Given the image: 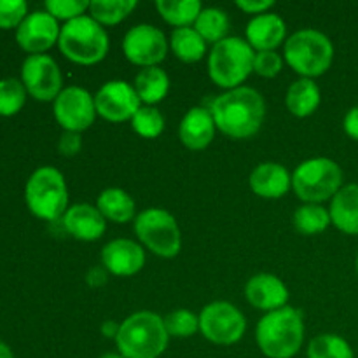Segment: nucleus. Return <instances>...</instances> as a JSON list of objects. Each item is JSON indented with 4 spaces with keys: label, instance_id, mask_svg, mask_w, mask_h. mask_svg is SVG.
Instances as JSON below:
<instances>
[{
    "label": "nucleus",
    "instance_id": "nucleus-1",
    "mask_svg": "<svg viewBox=\"0 0 358 358\" xmlns=\"http://www.w3.org/2000/svg\"><path fill=\"white\" fill-rule=\"evenodd\" d=\"M210 112L215 126L231 138H250L261 129L266 115L264 98L254 87L229 90L212 101Z\"/></svg>",
    "mask_w": 358,
    "mask_h": 358
},
{
    "label": "nucleus",
    "instance_id": "nucleus-32",
    "mask_svg": "<svg viewBox=\"0 0 358 358\" xmlns=\"http://www.w3.org/2000/svg\"><path fill=\"white\" fill-rule=\"evenodd\" d=\"M27 90L14 77L0 79V117H13L27 103Z\"/></svg>",
    "mask_w": 358,
    "mask_h": 358
},
{
    "label": "nucleus",
    "instance_id": "nucleus-24",
    "mask_svg": "<svg viewBox=\"0 0 358 358\" xmlns=\"http://www.w3.org/2000/svg\"><path fill=\"white\" fill-rule=\"evenodd\" d=\"M287 108L296 117H308L320 105V90L311 79H299L287 91Z\"/></svg>",
    "mask_w": 358,
    "mask_h": 358
},
{
    "label": "nucleus",
    "instance_id": "nucleus-38",
    "mask_svg": "<svg viewBox=\"0 0 358 358\" xmlns=\"http://www.w3.org/2000/svg\"><path fill=\"white\" fill-rule=\"evenodd\" d=\"M83 147V140H80V133H73V131H65L62 135L58 142V150L62 156L65 157H72L76 156L77 152Z\"/></svg>",
    "mask_w": 358,
    "mask_h": 358
},
{
    "label": "nucleus",
    "instance_id": "nucleus-40",
    "mask_svg": "<svg viewBox=\"0 0 358 358\" xmlns=\"http://www.w3.org/2000/svg\"><path fill=\"white\" fill-rule=\"evenodd\" d=\"M343 126H345V131L350 138L358 140V105L357 107L350 108L348 114L345 115V122H343Z\"/></svg>",
    "mask_w": 358,
    "mask_h": 358
},
{
    "label": "nucleus",
    "instance_id": "nucleus-7",
    "mask_svg": "<svg viewBox=\"0 0 358 358\" xmlns=\"http://www.w3.org/2000/svg\"><path fill=\"white\" fill-rule=\"evenodd\" d=\"M285 59L304 79L324 76L334 59V45L325 34L306 28L285 42Z\"/></svg>",
    "mask_w": 358,
    "mask_h": 358
},
{
    "label": "nucleus",
    "instance_id": "nucleus-43",
    "mask_svg": "<svg viewBox=\"0 0 358 358\" xmlns=\"http://www.w3.org/2000/svg\"><path fill=\"white\" fill-rule=\"evenodd\" d=\"M0 358H14V353L13 350H10V346L2 341H0Z\"/></svg>",
    "mask_w": 358,
    "mask_h": 358
},
{
    "label": "nucleus",
    "instance_id": "nucleus-25",
    "mask_svg": "<svg viewBox=\"0 0 358 358\" xmlns=\"http://www.w3.org/2000/svg\"><path fill=\"white\" fill-rule=\"evenodd\" d=\"M98 210H100L105 219L112 220V222L124 224L135 217V201L122 189H105L98 196Z\"/></svg>",
    "mask_w": 358,
    "mask_h": 358
},
{
    "label": "nucleus",
    "instance_id": "nucleus-4",
    "mask_svg": "<svg viewBox=\"0 0 358 358\" xmlns=\"http://www.w3.org/2000/svg\"><path fill=\"white\" fill-rule=\"evenodd\" d=\"M58 48L65 58L77 65H94L107 56L108 35L93 17L80 16L63 24Z\"/></svg>",
    "mask_w": 358,
    "mask_h": 358
},
{
    "label": "nucleus",
    "instance_id": "nucleus-20",
    "mask_svg": "<svg viewBox=\"0 0 358 358\" xmlns=\"http://www.w3.org/2000/svg\"><path fill=\"white\" fill-rule=\"evenodd\" d=\"M287 34L285 21L278 14H259L247 24V42L252 49L275 51Z\"/></svg>",
    "mask_w": 358,
    "mask_h": 358
},
{
    "label": "nucleus",
    "instance_id": "nucleus-33",
    "mask_svg": "<svg viewBox=\"0 0 358 358\" xmlns=\"http://www.w3.org/2000/svg\"><path fill=\"white\" fill-rule=\"evenodd\" d=\"M131 126L143 138H156L164 129V117L156 107H140L138 112L133 115Z\"/></svg>",
    "mask_w": 358,
    "mask_h": 358
},
{
    "label": "nucleus",
    "instance_id": "nucleus-30",
    "mask_svg": "<svg viewBox=\"0 0 358 358\" xmlns=\"http://www.w3.org/2000/svg\"><path fill=\"white\" fill-rule=\"evenodd\" d=\"M331 222V213L322 205H306L299 206L294 213V226L301 234H318L324 233Z\"/></svg>",
    "mask_w": 358,
    "mask_h": 358
},
{
    "label": "nucleus",
    "instance_id": "nucleus-22",
    "mask_svg": "<svg viewBox=\"0 0 358 358\" xmlns=\"http://www.w3.org/2000/svg\"><path fill=\"white\" fill-rule=\"evenodd\" d=\"M331 222L345 234H358V184L343 185L331 201Z\"/></svg>",
    "mask_w": 358,
    "mask_h": 358
},
{
    "label": "nucleus",
    "instance_id": "nucleus-13",
    "mask_svg": "<svg viewBox=\"0 0 358 358\" xmlns=\"http://www.w3.org/2000/svg\"><path fill=\"white\" fill-rule=\"evenodd\" d=\"M94 115V98L83 87H65L55 100V117L65 131H86L93 124Z\"/></svg>",
    "mask_w": 358,
    "mask_h": 358
},
{
    "label": "nucleus",
    "instance_id": "nucleus-29",
    "mask_svg": "<svg viewBox=\"0 0 358 358\" xmlns=\"http://www.w3.org/2000/svg\"><path fill=\"white\" fill-rule=\"evenodd\" d=\"M136 7L135 0H93L90 3V13L96 23L117 24Z\"/></svg>",
    "mask_w": 358,
    "mask_h": 358
},
{
    "label": "nucleus",
    "instance_id": "nucleus-35",
    "mask_svg": "<svg viewBox=\"0 0 358 358\" xmlns=\"http://www.w3.org/2000/svg\"><path fill=\"white\" fill-rule=\"evenodd\" d=\"M90 3L87 0H48L44 7L55 20H63L66 23L84 16V10L90 9Z\"/></svg>",
    "mask_w": 358,
    "mask_h": 358
},
{
    "label": "nucleus",
    "instance_id": "nucleus-5",
    "mask_svg": "<svg viewBox=\"0 0 358 358\" xmlns=\"http://www.w3.org/2000/svg\"><path fill=\"white\" fill-rule=\"evenodd\" d=\"M24 201L31 215L42 220H58L69 210V189L62 171L41 166L24 185Z\"/></svg>",
    "mask_w": 358,
    "mask_h": 358
},
{
    "label": "nucleus",
    "instance_id": "nucleus-45",
    "mask_svg": "<svg viewBox=\"0 0 358 358\" xmlns=\"http://www.w3.org/2000/svg\"><path fill=\"white\" fill-rule=\"evenodd\" d=\"M355 269H357V275H358V255H357V261H355Z\"/></svg>",
    "mask_w": 358,
    "mask_h": 358
},
{
    "label": "nucleus",
    "instance_id": "nucleus-18",
    "mask_svg": "<svg viewBox=\"0 0 358 358\" xmlns=\"http://www.w3.org/2000/svg\"><path fill=\"white\" fill-rule=\"evenodd\" d=\"M63 227L70 236L80 241H96L105 233V217L98 206L79 203L70 206L63 215Z\"/></svg>",
    "mask_w": 358,
    "mask_h": 358
},
{
    "label": "nucleus",
    "instance_id": "nucleus-44",
    "mask_svg": "<svg viewBox=\"0 0 358 358\" xmlns=\"http://www.w3.org/2000/svg\"><path fill=\"white\" fill-rule=\"evenodd\" d=\"M101 358H124V357H122L121 353H105Z\"/></svg>",
    "mask_w": 358,
    "mask_h": 358
},
{
    "label": "nucleus",
    "instance_id": "nucleus-39",
    "mask_svg": "<svg viewBox=\"0 0 358 358\" xmlns=\"http://www.w3.org/2000/svg\"><path fill=\"white\" fill-rule=\"evenodd\" d=\"M275 6L273 0H236L238 9L245 10L248 14H264L269 7Z\"/></svg>",
    "mask_w": 358,
    "mask_h": 358
},
{
    "label": "nucleus",
    "instance_id": "nucleus-23",
    "mask_svg": "<svg viewBox=\"0 0 358 358\" xmlns=\"http://www.w3.org/2000/svg\"><path fill=\"white\" fill-rule=\"evenodd\" d=\"M135 91L138 94L140 101H145L152 107L154 103H159L170 90V79L166 72L159 66H147L138 72L135 77Z\"/></svg>",
    "mask_w": 358,
    "mask_h": 358
},
{
    "label": "nucleus",
    "instance_id": "nucleus-16",
    "mask_svg": "<svg viewBox=\"0 0 358 358\" xmlns=\"http://www.w3.org/2000/svg\"><path fill=\"white\" fill-rule=\"evenodd\" d=\"M101 262L112 275L133 276L145 264V254L136 241L119 238L105 245L101 250Z\"/></svg>",
    "mask_w": 358,
    "mask_h": 358
},
{
    "label": "nucleus",
    "instance_id": "nucleus-3",
    "mask_svg": "<svg viewBox=\"0 0 358 358\" xmlns=\"http://www.w3.org/2000/svg\"><path fill=\"white\" fill-rule=\"evenodd\" d=\"M164 320L152 311H138L121 324L115 338L119 353L124 358H159L168 348Z\"/></svg>",
    "mask_w": 358,
    "mask_h": 358
},
{
    "label": "nucleus",
    "instance_id": "nucleus-36",
    "mask_svg": "<svg viewBox=\"0 0 358 358\" xmlns=\"http://www.w3.org/2000/svg\"><path fill=\"white\" fill-rule=\"evenodd\" d=\"M28 16V3L24 0H0V30H17Z\"/></svg>",
    "mask_w": 358,
    "mask_h": 358
},
{
    "label": "nucleus",
    "instance_id": "nucleus-19",
    "mask_svg": "<svg viewBox=\"0 0 358 358\" xmlns=\"http://www.w3.org/2000/svg\"><path fill=\"white\" fill-rule=\"evenodd\" d=\"M215 128L212 112L205 107H194L182 119L178 135L187 149L203 150L212 143Z\"/></svg>",
    "mask_w": 358,
    "mask_h": 358
},
{
    "label": "nucleus",
    "instance_id": "nucleus-37",
    "mask_svg": "<svg viewBox=\"0 0 358 358\" xmlns=\"http://www.w3.org/2000/svg\"><path fill=\"white\" fill-rule=\"evenodd\" d=\"M282 56L276 51L255 52L254 72L261 77H275L282 72Z\"/></svg>",
    "mask_w": 358,
    "mask_h": 358
},
{
    "label": "nucleus",
    "instance_id": "nucleus-8",
    "mask_svg": "<svg viewBox=\"0 0 358 358\" xmlns=\"http://www.w3.org/2000/svg\"><path fill=\"white\" fill-rule=\"evenodd\" d=\"M343 187V171L338 163L327 157H313L296 168L292 189L304 203L320 205L334 198Z\"/></svg>",
    "mask_w": 358,
    "mask_h": 358
},
{
    "label": "nucleus",
    "instance_id": "nucleus-15",
    "mask_svg": "<svg viewBox=\"0 0 358 358\" xmlns=\"http://www.w3.org/2000/svg\"><path fill=\"white\" fill-rule=\"evenodd\" d=\"M96 114L110 122H122L133 119L140 108V98L135 87L124 80H110L103 84L94 96Z\"/></svg>",
    "mask_w": 358,
    "mask_h": 358
},
{
    "label": "nucleus",
    "instance_id": "nucleus-21",
    "mask_svg": "<svg viewBox=\"0 0 358 358\" xmlns=\"http://www.w3.org/2000/svg\"><path fill=\"white\" fill-rule=\"evenodd\" d=\"M292 178L285 166L278 163H262L250 175V187L257 196L278 199L289 192Z\"/></svg>",
    "mask_w": 358,
    "mask_h": 358
},
{
    "label": "nucleus",
    "instance_id": "nucleus-27",
    "mask_svg": "<svg viewBox=\"0 0 358 358\" xmlns=\"http://www.w3.org/2000/svg\"><path fill=\"white\" fill-rule=\"evenodd\" d=\"M161 17L166 23L173 24L177 28H187L192 23H196L199 13L203 10L199 0H159L156 3Z\"/></svg>",
    "mask_w": 358,
    "mask_h": 358
},
{
    "label": "nucleus",
    "instance_id": "nucleus-9",
    "mask_svg": "<svg viewBox=\"0 0 358 358\" xmlns=\"http://www.w3.org/2000/svg\"><path fill=\"white\" fill-rule=\"evenodd\" d=\"M135 233L138 240L152 254L171 259L182 248V234L171 213L161 208H147L135 219Z\"/></svg>",
    "mask_w": 358,
    "mask_h": 358
},
{
    "label": "nucleus",
    "instance_id": "nucleus-10",
    "mask_svg": "<svg viewBox=\"0 0 358 358\" xmlns=\"http://www.w3.org/2000/svg\"><path fill=\"white\" fill-rule=\"evenodd\" d=\"M247 329L243 313L226 301H215L203 308L199 315V331L215 345H234Z\"/></svg>",
    "mask_w": 358,
    "mask_h": 358
},
{
    "label": "nucleus",
    "instance_id": "nucleus-34",
    "mask_svg": "<svg viewBox=\"0 0 358 358\" xmlns=\"http://www.w3.org/2000/svg\"><path fill=\"white\" fill-rule=\"evenodd\" d=\"M163 320L168 336H173V338H191L196 334V331H199V317H196L189 310L171 311Z\"/></svg>",
    "mask_w": 358,
    "mask_h": 358
},
{
    "label": "nucleus",
    "instance_id": "nucleus-28",
    "mask_svg": "<svg viewBox=\"0 0 358 358\" xmlns=\"http://www.w3.org/2000/svg\"><path fill=\"white\" fill-rule=\"evenodd\" d=\"M194 30L205 38V42H212L215 45L217 42L226 38L227 31H229V17L224 10L217 9V7H208L199 13L194 23Z\"/></svg>",
    "mask_w": 358,
    "mask_h": 358
},
{
    "label": "nucleus",
    "instance_id": "nucleus-42",
    "mask_svg": "<svg viewBox=\"0 0 358 358\" xmlns=\"http://www.w3.org/2000/svg\"><path fill=\"white\" fill-rule=\"evenodd\" d=\"M119 329H121V325L115 324V322L112 320H107L103 325H101V334L105 336V338H117L119 334Z\"/></svg>",
    "mask_w": 358,
    "mask_h": 358
},
{
    "label": "nucleus",
    "instance_id": "nucleus-26",
    "mask_svg": "<svg viewBox=\"0 0 358 358\" xmlns=\"http://www.w3.org/2000/svg\"><path fill=\"white\" fill-rule=\"evenodd\" d=\"M175 56L185 63H194L205 56L206 42L194 28H175L170 38Z\"/></svg>",
    "mask_w": 358,
    "mask_h": 358
},
{
    "label": "nucleus",
    "instance_id": "nucleus-14",
    "mask_svg": "<svg viewBox=\"0 0 358 358\" xmlns=\"http://www.w3.org/2000/svg\"><path fill=\"white\" fill-rule=\"evenodd\" d=\"M58 20L48 10H34L24 17L16 30V42L28 55H44L48 49L58 44L59 38Z\"/></svg>",
    "mask_w": 358,
    "mask_h": 358
},
{
    "label": "nucleus",
    "instance_id": "nucleus-11",
    "mask_svg": "<svg viewBox=\"0 0 358 358\" xmlns=\"http://www.w3.org/2000/svg\"><path fill=\"white\" fill-rule=\"evenodd\" d=\"M21 83L37 101H55L62 93L63 77L51 56L31 55L21 65Z\"/></svg>",
    "mask_w": 358,
    "mask_h": 358
},
{
    "label": "nucleus",
    "instance_id": "nucleus-31",
    "mask_svg": "<svg viewBox=\"0 0 358 358\" xmlns=\"http://www.w3.org/2000/svg\"><path fill=\"white\" fill-rule=\"evenodd\" d=\"M353 350L345 338L336 334H322L311 339L308 358H353Z\"/></svg>",
    "mask_w": 358,
    "mask_h": 358
},
{
    "label": "nucleus",
    "instance_id": "nucleus-12",
    "mask_svg": "<svg viewBox=\"0 0 358 358\" xmlns=\"http://www.w3.org/2000/svg\"><path fill=\"white\" fill-rule=\"evenodd\" d=\"M124 56L133 63L143 69L157 66L168 55V42L163 31L152 24H136L122 41Z\"/></svg>",
    "mask_w": 358,
    "mask_h": 358
},
{
    "label": "nucleus",
    "instance_id": "nucleus-17",
    "mask_svg": "<svg viewBox=\"0 0 358 358\" xmlns=\"http://www.w3.org/2000/svg\"><path fill=\"white\" fill-rule=\"evenodd\" d=\"M245 296L254 308L271 313V311L282 310L287 306L289 290L278 276L261 273L248 280L247 287H245Z\"/></svg>",
    "mask_w": 358,
    "mask_h": 358
},
{
    "label": "nucleus",
    "instance_id": "nucleus-41",
    "mask_svg": "<svg viewBox=\"0 0 358 358\" xmlns=\"http://www.w3.org/2000/svg\"><path fill=\"white\" fill-rule=\"evenodd\" d=\"M86 282L90 287H101L107 283V271L103 268H91L86 275Z\"/></svg>",
    "mask_w": 358,
    "mask_h": 358
},
{
    "label": "nucleus",
    "instance_id": "nucleus-2",
    "mask_svg": "<svg viewBox=\"0 0 358 358\" xmlns=\"http://www.w3.org/2000/svg\"><path fill=\"white\" fill-rule=\"evenodd\" d=\"M257 345L268 358H292L304 341L303 313L285 306L271 311L259 320L255 331Z\"/></svg>",
    "mask_w": 358,
    "mask_h": 358
},
{
    "label": "nucleus",
    "instance_id": "nucleus-6",
    "mask_svg": "<svg viewBox=\"0 0 358 358\" xmlns=\"http://www.w3.org/2000/svg\"><path fill=\"white\" fill-rule=\"evenodd\" d=\"M255 52L247 41L226 37L217 42L208 56L210 79L224 90H236L254 72Z\"/></svg>",
    "mask_w": 358,
    "mask_h": 358
}]
</instances>
